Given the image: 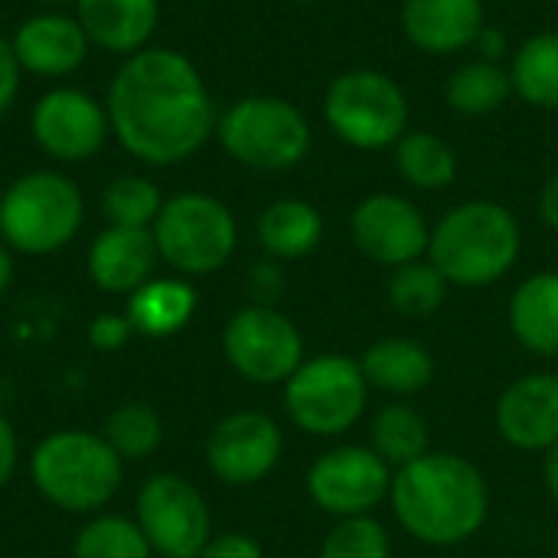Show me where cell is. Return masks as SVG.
I'll use <instances>...</instances> for the list:
<instances>
[{
  "label": "cell",
  "mask_w": 558,
  "mask_h": 558,
  "mask_svg": "<svg viewBox=\"0 0 558 558\" xmlns=\"http://www.w3.org/2000/svg\"><path fill=\"white\" fill-rule=\"evenodd\" d=\"M85 222V196L59 170H29L0 193V242L29 258L62 252Z\"/></svg>",
  "instance_id": "cell-5"
},
{
  "label": "cell",
  "mask_w": 558,
  "mask_h": 558,
  "mask_svg": "<svg viewBox=\"0 0 558 558\" xmlns=\"http://www.w3.org/2000/svg\"><path fill=\"white\" fill-rule=\"evenodd\" d=\"M39 7H46V10H59V7H69V3H75V0H36Z\"/></svg>",
  "instance_id": "cell-43"
},
{
  "label": "cell",
  "mask_w": 558,
  "mask_h": 558,
  "mask_svg": "<svg viewBox=\"0 0 558 558\" xmlns=\"http://www.w3.org/2000/svg\"><path fill=\"white\" fill-rule=\"evenodd\" d=\"M536 209H539L543 226H546V229H553V232H558V173L556 177H549V180H546V186L539 190V203H536Z\"/></svg>",
  "instance_id": "cell-40"
},
{
  "label": "cell",
  "mask_w": 558,
  "mask_h": 558,
  "mask_svg": "<svg viewBox=\"0 0 558 558\" xmlns=\"http://www.w3.org/2000/svg\"><path fill=\"white\" fill-rule=\"evenodd\" d=\"M72 7L92 49L124 59L147 49L160 23V0H75Z\"/></svg>",
  "instance_id": "cell-20"
},
{
  "label": "cell",
  "mask_w": 558,
  "mask_h": 558,
  "mask_svg": "<svg viewBox=\"0 0 558 558\" xmlns=\"http://www.w3.org/2000/svg\"><path fill=\"white\" fill-rule=\"evenodd\" d=\"M317 558H392V539L376 517L337 520Z\"/></svg>",
  "instance_id": "cell-33"
},
{
  "label": "cell",
  "mask_w": 558,
  "mask_h": 558,
  "mask_svg": "<svg viewBox=\"0 0 558 558\" xmlns=\"http://www.w3.org/2000/svg\"><path fill=\"white\" fill-rule=\"evenodd\" d=\"M258 245L271 262H298L317 252L324 239V216L314 203L284 196L258 216Z\"/></svg>",
  "instance_id": "cell-24"
},
{
  "label": "cell",
  "mask_w": 558,
  "mask_h": 558,
  "mask_svg": "<svg viewBox=\"0 0 558 558\" xmlns=\"http://www.w3.org/2000/svg\"><path fill=\"white\" fill-rule=\"evenodd\" d=\"M29 134L36 147L59 163H85L111 137L105 101L78 85H56L43 92L29 111Z\"/></svg>",
  "instance_id": "cell-13"
},
{
  "label": "cell",
  "mask_w": 558,
  "mask_h": 558,
  "mask_svg": "<svg viewBox=\"0 0 558 558\" xmlns=\"http://www.w3.org/2000/svg\"><path fill=\"white\" fill-rule=\"evenodd\" d=\"M448 291H451L448 278L428 258H418V262H409L402 268H392L386 298L399 317L418 320V317L438 314L441 304L448 301Z\"/></svg>",
  "instance_id": "cell-29"
},
{
  "label": "cell",
  "mask_w": 558,
  "mask_h": 558,
  "mask_svg": "<svg viewBox=\"0 0 558 558\" xmlns=\"http://www.w3.org/2000/svg\"><path fill=\"white\" fill-rule=\"evenodd\" d=\"M10 281H13V252L0 242V298L7 294Z\"/></svg>",
  "instance_id": "cell-42"
},
{
  "label": "cell",
  "mask_w": 558,
  "mask_h": 558,
  "mask_svg": "<svg viewBox=\"0 0 558 558\" xmlns=\"http://www.w3.org/2000/svg\"><path fill=\"white\" fill-rule=\"evenodd\" d=\"M510 330L533 356H558V271H536L517 284L507 307Z\"/></svg>",
  "instance_id": "cell-23"
},
{
  "label": "cell",
  "mask_w": 558,
  "mask_h": 558,
  "mask_svg": "<svg viewBox=\"0 0 558 558\" xmlns=\"http://www.w3.org/2000/svg\"><path fill=\"white\" fill-rule=\"evenodd\" d=\"M124 301L128 324L134 327V333L150 340H167L186 330L199 304L196 288L190 284V278L180 275H154Z\"/></svg>",
  "instance_id": "cell-21"
},
{
  "label": "cell",
  "mask_w": 558,
  "mask_h": 558,
  "mask_svg": "<svg viewBox=\"0 0 558 558\" xmlns=\"http://www.w3.org/2000/svg\"><path fill=\"white\" fill-rule=\"evenodd\" d=\"M281 454H284L281 425L255 409L219 418L206 438V464L213 477L229 487L262 484L281 464Z\"/></svg>",
  "instance_id": "cell-14"
},
{
  "label": "cell",
  "mask_w": 558,
  "mask_h": 558,
  "mask_svg": "<svg viewBox=\"0 0 558 558\" xmlns=\"http://www.w3.org/2000/svg\"><path fill=\"white\" fill-rule=\"evenodd\" d=\"M294 3H317V0H294Z\"/></svg>",
  "instance_id": "cell-44"
},
{
  "label": "cell",
  "mask_w": 558,
  "mask_h": 558,
  "mask_svg": "<svg viewBox=\"0 0 558 558\" xmlns=\"http://www.w3.org/2000/svg\"><path fill=\"white\" fill-rule=\"evenodd\" d=\"M369 392L360 360L324 353L304 360L284 383V412L311 438H340L363 418Z\"/></svg>",
  "instance_id": "cell-9"
},
{
  "label": "cell",
  "mask_w": 558,
  "mask_h": 558,
  "mask_svg": "<svg viewBox=\"0 0 558 558\" xmlns=\"http://www.w3.org/2000/svg\"><path fill=\"white\" fill-rule=\"evenodd\" d=\"M474 52H477V59H487V62H500L504 56H507V49H510V43H507V36L497 29V26H484L481 29V36L474 39V46H471Z\"/></svg>",
  "instance_id": "cell-39"
},
{
  "label": "cell",
  "mask_w": 558,
  "mask_h": 558,
  "mask_svg": "<svg viewBox=\"0 0 558 558\" xmlns=\"http://www.w3.org/2000/svg\"><path fill=\"white\" fill-rule=\"evenodd\" d=\"M134 337V327L124 314H98L88 324V347L98 353H118Z\"/></svg>",
  "instance_id": "cell-34"
},
{
  "label": "cell",
  "mask_w": 558,
  "mask_h": 558,
  "mask_svg": "<svg viewBox=\"0 0 558 558\" xmlns=\"http://www.w3.org/2000/svg\"><path fill=\"white\" fill-rule=\"evenodd\" d=\"M16 464H20V441H16L10 418L0 412V490L13 481Z\"/></svg>",
  "instance_id": "cell-37"
},
{
  "label": "cell",
  "mask_w": 558,
  "mask_h": 558,
  "mask_svg": "<svg viewBox=\"0 0 558 558\" xmlns=\"http://www.w3.org/2000/svg\"><path fill=\"white\" fill-rule=\"evenodd\" d=\"M513 95L526 105L558 111V33L546 29L520 43L510 62Z\"/></svg>",
  "instance_id": "cell-27"
},
{
  "label": "cell",
  "mask_w": 558,
  "mask_h": 558,
  "mask_svg": "<svg viewBox=\"0 0 558 558\" xmlns=\"http://www.w3.org/2000/svg\"><path fill=\"white\" fill-rule=\"evenodd\" d=\"M226 363L252 386H284L307 360L298 324L271 304H245L222 327Z\"/></svg>",
  "instance_id": "cell-10"
},
{
  "label": "cell",
  "mask_w": 558,
  "mask_h": 558,
  "mask_svg": "<svg viewBox=\"0 0 558 558\" xmlns=\"http://www.w3.org/2000/svg\"><path fill=\"white\" fill-rule=\"evenodd\" d=\"M157 245L150 229H124V226H108L98 232L88 245L85 268L88 278L98 291L105 294H134L144 281L154 278L157 271Z\"/></svg>",
  "instance_id": "cell-18"
},
{
  "label": "cell",
  "mask_w": 558,
  "mask_h": 558,
  "mask_svg": "<svg viewBox=\"0 0 558 558\" xmlns=\"http://www.w3.org/2000/svg\"><path fill=\"white\" fill-rule=\"evenodd\" d=\"M134 520L160 558H199L213 539L206 497L180 474L147 477L134 500Z\"/></svg>",
  "instance_id": "cell-11"
},
{
  "label": "cell",
  "mask_w": 558,
  "mask_h": 558,
  "mask_svg": "<svg viewBox=\"0 0 558 558\" xmlns=\"http://www.w3.org/2000/svg\"><path fill=\"white\" fill-rule=\"evenodd\" d=\"M392 157H396V170L402 173V180L415 190L435 193L458 180L454 147L432 131H405L399 144L392 147Z\"/></svg>",
  "instance_id": "cell-28"
},
{
  "label": "cell",
  "mask_w": 558,
  "mask_h": 558,
  "mask_svg": "<svg viewBox=\"0 0 558 558\" xmlns=\"http://www.w3.org/2000/svg\"><path fill=\"white\" fill-rule=\"evenodd\" d=\"M20 78H23V69L13 56V46H10V39L0 36V121L7 118V111L13 108V101L20 95Z\"/></svg>",
  "instance_id": "cell-36"
},
{
  "label": "cell",
  "mask_w": 558,
  "mask_h": 558,
  "mask_svg": "<svg viewBox=\"0 0 558 558\" xmlns=\"http://www.w3.org/2000/svg\"><path fill=\"white\" fill-rule=\"evenodd\" d=\"M101 435L114 448V454L124 464H131V461L150 458L160 448V441H163V422H160V415L147 402H121L108 415Z\"/></svg>",
  "instance_id": "cell-31"
},
{
  "label": "cell",
  "mask_w": 558,
  "mask_h": 558,
  "mask_svg": "<svg viewBox=\"0 0 558 558\" xmlns=\"http://www.w3.org/2000/svg\"><path fill=\"white\" fill-rule=\"evenodd\" d=\"M360 369L369 389H379L392 399L418 396L435 379V356L425 343L412 337H383L366 347L360 356Z\"/></svg>",
  "instance_id": "cell-22"
},
{
  "label": "cell",
  "mask_w": 558,
  "mask_h": 558,
  "mask_svg": "<svg viewBox=\"0 0 558 558\" xmlns=\"http://www.w3.org/2000/svg\"><path fill=\"white\" fill-rule=\"evenodd\" d=\"M199 558H265V549L248 533H219L206 543Z\"/></svg>",
  "instance_id": "cell-35"
},
{
  "label": "cell",
  "mask_w": 558,
  "mask_h": 558,
  "mask_svg": "<svg viewBox=\"0 0 558 558\" xmlns=\"http://www.w3.org/2000/svg\"><path fill=\"white\" fill-rule=\"evenodd\" d=\"M13 56L23 72L36 78H65L85 65L92 43L75 13L43 10L26 16L10 36Z\"/></svg>",
  "instance_id": "cell-17"
},
{
  "label": "cell",
  "mask_w": 558,
  "mask_h": 558,
  "mask_svg": "<svg viewBox=\"0 0 558 558\" xmlns=\"http://www.w3.org/2000/svg\"><path fill=\"white\" fill-rule=\"evenodd\" d=\"M216 137L235 163L265 173L298 167L314 141L304 111L281 95H245L232 101L216 121Z\"/></svg>",
  "instance_id": "cell-7"
},
{
  "label": "cell",
  "mask_w": 558,
  "mask_h": 558,
  "mask_svg": "<svg viewBox=\"0 0 558 558\" xmlns=\"http://www.w3.org/2000/svg\"><path fill=\"white\" fill-rule=\"evenodd\" d=\"M510 95H513V78L504 62L471 59L458 65L445 82V101L451 105V111L468 118H484L500 111Z\"/></svg>",
  "instance_id": "cell-26"
},
{
  "label": "cell",
  "mask_w": 558,
  "mask_h": 558,
  "mask_svg": "<svg viewBox=\"0 0 558 558\" xmlns=\"http://www.w3.org/2000/svg\"><path fill=\"white\" fill-rule=\"evenodd\" d=\"M72 558H154V549L137 520L101 513L75 533Z\"/></svg>",
  "instance_id": "cell-30"
},
{
  "label": "cell",
  "mask_w": 558,
  "mask_h": 558,
  "mask_svg": "<svg viewBox=\"0 0 558 558\" xmlns=\"http://www.w3.org/2000/svg\"><path fill=\"white\" fill-rule=\"evenodd\" d=\"M389 507L402 533L415 543L451 549L484 530L490 487L474 461L451 451H428L392 474Z\"/></svg>",
  "instance_id": "cell-2"
},
{
  "label": "cell",
  "mask_w": 558,
  "mask_h": 558,
  "mask_svg": "<svg viewBox=\"0 0 558 558\" xmlns=\"http://www.w3.org/2000/svg\"><path fill=\"white\" fill-rule=\"evenodd\" d=\"M369 448L392 468H405L432 451V428L428 418L412 409L409 402L396 399L376 409L369 418Z\"/></svg>",
  "instance_id": "cell-25"
},
{
  "label": "cell",
  "mask_w": 558,
  "mask_h": 558,
  "mask_svg": "<svg viewBox=\"0 0 558 558\" xmlns=\"http://www.w3.org/2000/svg\"><path fill=\"white\" fill-rule=\"evenodd\" d=\"M163 193L154 180L147 177H114L105 193H101V213L108 226H124V229H150L154 219L160 216Z\"/></svg>",
  "instance_id": "cell-32"
},
{
  "label": "cell",
  "mask_w": 558,
  "mask_h": 558,
  "mask_svg": "<svg viewBox=\"0 0 558 558\" xmlns=\"http://www.w3.org/2000/svg\"><path fill=\"white\" fill-rule=\"evenodd\" d=\"M392 468L369 445H340L314 458L307 468L311 504L337 520L373 517V510L389 500Z\"/></svg>",
  "instance_id": "cell-12"
},
{
  "label": "cell",
  "mask_w": 558,
  "mask_h": 558,
  "mask_svg": "<svg viewBox=\"0 0 558 558\" xmlns=\"http://www.w3.org/2000/svg\"><path fill=\"white\" fill-rule=\"evenodd\" d=\"M324 118L347 147L386 150L409 131V95L383 69H350L327 85Z\"/></svg>",
  "instance_id": "cell-8"
},
{
  "label": "cell",
  "mask_w": 558,
  "mask_h": 558,
  "mask_svg": "<svg viewBox=\"0 0 558 558\" xmlns=\"http://www.w3.org/2000/svg\"><path fill=\"white\" fill-rule=\"evenodd\" d=\"M494 425L517 451H549L558 445V376L526 373L513 379L494 405Z\"/></svg>",
  "instance_id": "cell-16"
},
{
  "label": "cell",
  "mask_w": 558,
  "mask_h": 558,
  "mask_svg": "<svg viewBox=\"0 0 558 558\" xmlns=\"http://www.w3.org/2000/svg\"><path fill=\"white\" fill-rule=\"evenodd\" d=\"M484 26V0H402V33L428 56L471 49Z\"/></svg>",
  "instance_id": "cell-19"
},
{
  "label": "cell",
  "mask_w": 558,
  "mask_h": 558,
  "mask_svg": "<svg viewBox=\"0 0 558 558\" xmlns=\"http://www.w3.org/2000/svg\"><path fill=\"white\" fill-rule=\"evenodd\" d=\"M523 229L494 199H468L432 226L428 262L454 288H490L520 258Z\"/></svg>",
  "instance_id": "cell-3"
},
{
  "label": "cell",
  "mask_w": 558,
  "mask_h": 558,
  "mask_svg": "<svg viewBox=\"0 0 558 558\" xmlns=\"http://www.w3.org/2000/svg\"><path fill=\"white\" fill-rule=\"evenodd\" d=\"M157 255L180 278H206L226 268L239 248V222L232 209L199 190L163 199L150 226Z\"/></svg>",
  "instance_id": "cell-6"
},
{
  "label": "cell",
  "mask_w": 558,
  "mask_h": 558,
  "mask_svg": "<svg viewBox=\"0 0 558 558\" xmlns=\"http://www.w3.org/2000/svg\"><path fill=\"white\" fill-rule=\"evenodd\" d=\"M350 235L369 262L402 268L428 255L432 226L409 196L369 193L350 213Z\"/></svg>",
  "instance_id": "cell-15"
},
{
  "label": "cell",
  "mask_w": 558,
  "mask_h": 558,
  "mask_svg": "<svg viewBox=\"0 0 558 558\" xmlns=\"http://www.w3.org/2000/svg\"><path fill=\"white\" fill-rule=\"evenodd\" d=\"M111 137L147 167H177L216 134L213 95L180 49L147 46L121 62L105 95Z\"/></svg>",
  "instance_id": "cell-1"
},
{
  "label": "cell",
  "mask_w": 558,
  "mask_h": 558,
  "mask_svg": "<svg viewBox=\"0 0 558 558\" xmlns=\"http://www.w3.org/2000/svg\"><path fill=\"white\" fill-rule=\"evenodd\" d=\"M543 481H546L549 497L558 504V445L546 451V461H543Z\"/></svg>",
  "instance_id": "cell-41"
},
{
  "label": "cell",
  "mask_w": 558,
  "mask_h": 558,
  "mask_svg": "<svg viewBox=\"0 0 558 558\" xmlns=\"http://www.w3.org/2000/svg\"><path fill=\"white\" fill-rule=\"evenodd\" d=\"M36 494L62 513H98L124 484V461L98 432L59 428L29 454Z\"/></svg>",
  "instance_id": "cell-4"
},
{
  "label": "cell",
  "mask_w": 558,
  "mask_h": 558,
  "mask_svg": "<svg viewBox=\"0 0 558 558\" xmlns=\"http://www.w3.org/2000/svg\"><path fill=\"white\" fill-rule=\"evenodd\" d=\"M252 284H255V291L262 294V301H258V304H268V301H275V294L281 291L284 278H281L278 265L268 258V262H262V265H255V268H252Z\"/></svg>",
  "instance_id": "cell-38"
}]
</instances>
